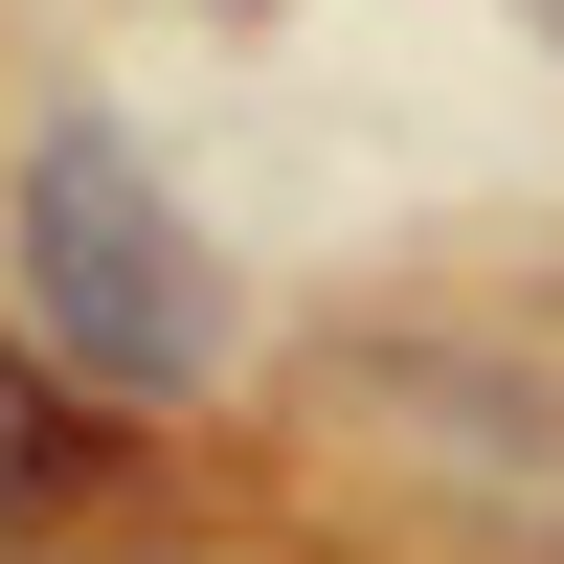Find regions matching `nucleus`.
Segmentation results:
<instances>
[{
  "label": "nucleus",
  "instance_id": "1",
  "mask_svg": "<svg viewBox=\"0 0 564 564\" xmlns=\"http://www.w3.org/2000/svg\"><path fill=\"white\" fill-rule=\"evenodd\" d=\"M0 249H23V294H45V339H68V384L181 406V384L226 361V271H204L181 181L135 159L113 113H45V135H23V204H0Z\"/></svg>",
  "mask_w": 564,
  "mask_h": 564
},
{
  "label": "nucleus",
  "instance_id": "2",
  "mask_svg": "<svg viewBox=\"0 0 564 564\" xmlns=\"http://www.w3.org/2000/svg\"><path fill=\"white\" fill-rule=\"evenodd\" d=\"M90 475H113V406H68L45 361H0V542H45Z\"/></svg>",
  "mask_w": 564,
  "mask_h": 564
},
{
  "label": "nucleus",
  "instance_id": "3",
  "mask_svg": "<svg viewBox=\"0 0 564 564\" xmlns=\"http://www.w3.org/2000/svg\"><path fill=\"white\" fill-rule=\"evenodd\" d=\"M226 23H271V0H226Z\"/></svg>",
  "mask_w": 564,
  "mask_h": 564
},
{
  "label": "nucleus",
  "instance_id": "4",
  "mask_svg": "<svg viewBox=\"0 0 564 564\" xmlns=\"http://www.w3.org/2000/svg\"><path fill=\"white\" fill-rule=\"evenodd\" d=\"M542 45H564V0H542Z\"/></svg>",
  "mask_w": 564,
  "mask_h": 564
}]
</instances>
